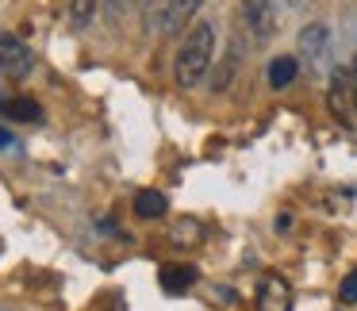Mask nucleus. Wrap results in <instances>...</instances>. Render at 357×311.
I'll return each mask as SVG.
<instances>
[{
  "instance_id": "17",
  "label": "nucleus",
  "mask_w": 357,
  "mask_h": 311,
  "mask_svg": "<svg viewBox=\"0 0 357 311\" xmlns=\"http://www.w3.org/2000/svg\"><path fill=\"white\" fill-rule=\"evenodd\" d=\"M0 146H16V142H12V135H8V131H0Z\"/></svg>"
},
{
  "instance_id": "9",
  "label": "nucleus",
  "mask_w": 357,
  "mask_h": 311,
  "mask_svg": "<svg viewBox=\"0 0 357 311\" xmlns=\"http://www.w3.org/2000/svg\"><path fill=\"white\" fill-rule=\"evenodd\" d=\"M165 208H169V200H165L162 192H154V188H146V192L135 196V215L139 219H162Z\"/></svg>"
},
{
  "instance_id": "12",
  "label": "nucleus",
  "mask_w": 357,
  "mask_h": 311,
  "mask_svg": "<svg viewBox=\"0 0 357 311\" xmlns=\"http://www.w3.org/2000/svg\"><path fill=\"white\" fill-rule=\"evenodd\" d=\"M96 8H100V0H70V24L77 27V31L89 27L96 16Z\"/></svg>"
},
{
  "instance_id": "4",
  "label": "nucleus",
  "mask_w": 357,
  "mask_h": 311,
  "mask_svg": "<svg viewBox=\"0 0 357 311\" xmlns=\"http://www.w3.org/2000/svg\"><path fill=\"white\" fill-rule=\"evenodd\" d=\"M242 16H246V27L254 31L257 43L273 39V31H277V8H273V0H242Z\"/></svg>"
},
{
  "instance_id": "2",
  "label": "nucleus",
  "mask_w": 357,
  "mask_h": 311,
  "mask_svg": "<svg viewBox=\"0 0 357 311\" xmlns=\"http://www.w3.org/2000/svg\"><path fill=\"white\" fill-rule=\"evenodd\" d=\"M35 70V54L20 35L12 31H0V73L12 81H24L27 73Z\"/></svg>"
},
{
  "instance_id": "10",
  "label": "nucleus",
  "mask_w": 357,
  "mask_h": 311,
  "mask_svg": "<svg viewBox=\"0 0 357 311\" xmlns=\"http://www.w3.org/2000/svg\"><path fill=\"white\" fill-rule=\"evenodd\" d=\"M296 73H300V62H296L292 54H280V58H273V62H269V85L273 89H284V85H292V81H296Z\"/></svg>"
},
{
  "instance_id": "3",
  "label": "nucleus",
  "mask_w": 357,
  "mask_h": 311,
  "mask_svg": "<svg viewBox=\"0 0 357 311\" xmlns=\"http://www.w3.org/2000/svg\"><path fill=\"white\" fill-rule=\"evenodd\" d=\"M326 104H331V116L338 119L342 127H357V100H354V85H349L346 70H334Z\"/></svg>"
},
{
  "instance_id": "1",
  "label": "nucleus",
  "mask_w": 357,
  "mask_h": 311,
  "mask_svg": "<svg viewBox=\"0 0 357 311\" xmlns=\"http://www.w3.org/2000/svg\"><path fill=\"white\" fill-rule=\"evenodd\" d=\"M211 58H215V24H211V20H200V24H192L185 31V43H181V50H177V66H173L177 85L196 89L208 77Z\"/></svg>"
},
{
  "instance_id": "11",
  "label": "nucleus",
  "mask_w": 357,
  "mask_h": 311,
  "mask_svg": "<svg viewBox=\"0 0 357 311\" xmlns=\"http://www.w3.org/2000/svg\"><path fill=\"white\" fill-rule=\"evenodd\" d=\"M234 70H238V43H234V47L227 50V58H223V62H219V70L211 73V93H223V89L231 85Z\"/></svg>"
},
{
  "instance_id": "13",
  "label": "nucleus",
  "mask_w": 357,
  "mask_h": 311,
  "mask_svg": "<svg viewBox=\"0 0 357 311\" xmlns=\"http://www.w3.org/2000/svg\"><path fill=\"white\" fill-rule=\"evenodd\" d=\"M4 116L16 119V123H31V119H43V112L35 100H12V104H4Z\"/></svg>"
},
{
  "instance_id": "5",
  "label": "nucleus",
  "mask_w": 357,
  "mask_h": 311,
  "mask_svg": "<svg viewBox=\"0 0 357 311\" xmlns=\"http://www.w3.org/2000/svg\"><path fill=\"white\" fill-rule=\"evenodd\" d=\"M257 311H292V288L284 277H265L257 288Z\"/></svg>"
},
{
  "instance_id": "18",
  "label": "nucleus",
  "mask_w": 357,
  "mask_h": 311,
  "mask_svg": "<svg viewBox=\"0 0 357 311\" xmlns=\"http://www.w3.org/2000/svg\"><path fill=\"white\" fill-rule=\"evenodd\" d=\"M288 8H303V4H307V0H284Z\"/></svg>"
},
{
  "instance_id": "14",
  "label": "nucleus",
  "mask_w": 357,
  "mask_h": 311,
  "mask_svg": "<svg viewBox=\"0 0 357 311\" xmlns=\"http://www.w3.org/2000/svg\"><path fill=\"white\" fill-rule=\"evenodd\" d=\"M338 296H342V303H357V269L342 280V292Z\"/></svg>"
},
{
  "instance_id": "7",
  "label": "nucleus",
  "mask_w": 357,
  "mask_h": 311,
  "mask_svg": "<svg viewBox=\"0 0 357 311\" xmlns=\"http://www.w3.org/2000/svg\"><path fill=\"white\" fill-rule=\"evenodd\" d=\"M200 8H204V0H169V24H165V39H169V35L188 31Z\"/></svg>"
},
{
  "instance_id": "8",
  "label": "nucleus",
  "mask_w": 357,
  "mask_h": 311,
  "mask_svg": "<svg viewBox=\"0 0 357 311\" xmlns=\"http://www.w3.org/2000/svg\"><path fill=\"white\" fill-rule=\"evenodd\" d=\"M162 288L169 296H181V292H188V288L196 285V269L192 265H177V261H169V265H162Z\"/></svg>"
},
{
  "instance_id": "16",
  "label": "nucleus",
  "mask_w": 357,
  "mask_h": 311,
  "mask_svg": "<svg viewBox=\"0 0 357 311\" xmlns=\"http://www.w3.org/2000/svg\"><path fill=\"white\" fill-rule=\"evenodd\" d=\"M346 73H349V85H354V100H357V54L349 58V66H346Z\"/></svg>"
},
{
  "instance_id": "15",
  "label": "nucleus",
  "mask_w": 357,
  "mask_h": 311,
  "mask_svg": "<svg viewBox=\"0 0 357 311\" xmlns=\"http://www.w3.org/2000/svg\"><path fill=\"white\" fill-rule=\"evenodd\" d=\"M131 4H139V0H108V20L116 24V20L123 16V12L131 8Z\"/></svg>"
},
{
  "instance_id": "6",
  "label": "nucleus",
  "mask_w": 357,
  "mask_h": 311,
  "mask_svg": "<svg viewBox=\"0 0 357 311\" xmlns=\"http://www.w3.org/2000/svg\"><path fill=\"white\" fill-rule=\"evenodd\" d=\"M300 54L307 58L311 66H323L326 54H331V31L323 24H307L300 31Z\"/></svg>"
}]
</instances>
